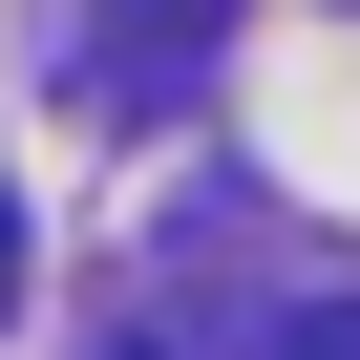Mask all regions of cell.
<instances>
[{"mask_svg":"<svg viewBox=\"0 0 360 360\" xmlns=\"http://www.w3.org/2000/svg\"><path fill=\"white\" fill-rule=\"evenodd\" d=\"M276 360H360V318H297V339H276Z\"/></svg>","mask_w":360,"mask_h":360,"instance_id":"1","label":"cell"},{"mask_svg":"<svg viewBox=\"0 0 360 360\" xmlns=\"http://www.w3.org/2000/svg\"><path fill=\"white\" fill-rule=\"evenodd\" d=\"M0 297H22V212H0Z\"/></svg>","mask_w":360,"mask_h":360,"instance_id":"2","label":"cell"}]
</instances>
